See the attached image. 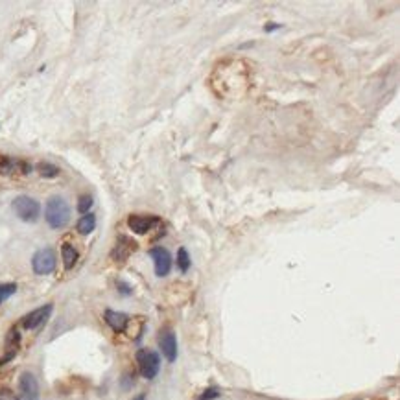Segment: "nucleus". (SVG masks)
<instances>
[{"label":"nucleus","mask_w":400,"mask_h":400,"mask_svg":"<svg viewBox=\"0 0 400 400\" xmlns=\"http://www.w3.org/2000/svg\"><path fill=\"white\" fill-rule=\"evenodd\" d=\"M45 220L52 229H63L70 222V205L63 197L52 195L50 199L46 201Z\"/></svg>","instance_id":"1"},{"label":"nucleus","mask_w":400,"mask_h":400,"mask_svg":"<svg viewBox=\"0 0 400 400\" xmlns=\"http://www.w3.org/2000/svg\"><path fill=\"white\" fill-rule=\"evenodd\" d=\"M13 211L19 216V220H23L26 223H34L39 220L41 216V205L39 201L30 197V195H17L13 199Z\"/></svg>","instance_id":"2"},{"label":"nucleus","mask_w":400,"mask_h":400,"mask_svg":"<svg viewBox=\"0 0 400 400\" xmlns=\"http://www.w3.org/2000/svg\"><path fill=\"white\" fill-rule=\"evenodd\" d=\"M137 363L138 371L146 380H153L160 371V358L155 350L149 349H140L137 352Z\"/></svg>","instance_id":"3"},{"label":"nucleus","mask_w":400,"mask_h":400,"mask_svg":"<svg viewBox=\"0 0 400 400\" xmlns=\"http://www.w3.org/2000/svg\"><path fill=\"white\" fill-rule=\"evenodd\" d=\"M57 258L54 249L50 247H45V249H39L35 253L34 258H32V268H34L35 275H48L56 269Z\"/></svg>","instance_id":"4"},{"label":"nucleus","mask_w":400,"mask_h":400,"mask_svg":"<svg viewBox=\"0 0 400 400\" xmlns=\"http://www.w3.org/2000/svg\"><path fill=\"white\" fill-rule=\"evenodd\" d=\"M159 223L160 218L153 216V214H131L127 218V227L137 235H146L149 231H153Z\"/></svg>","instance_id":"5"},{"label":"nucleus","mask_w":400,"mask_h":400,"mask_svg":"<svg viewBox=\"0 0 400 400\" xmlns=\"http://www.w3.org/2000/svg\"><path fill=\"white\" fill-rule=\"evenodd\" d=\"M159 347H160V350H162V356H164L170 363H173V361L177 360V337H175V334H173L171 328L160 330Z\"/></svg>","instance_id":"6"},{"label":"nucleus","mask_w":400,"mask_h":400,"mask_svg":"<svg viewBox=\"0 0 400 400\" xmlns=\"http://www.w3.org/2000/svg\"><path fill=\"white\" fill-rule=\"evenodd\" d=\"M149 257L153 260L155 266V275L157 277H166L171 269V255L164 247H153L149 251Z\"/></svg>","instance_id":"7"},{"label":"nucleus","mask_w":400,"mask_h":400,"mask_svg":"<svg viewBox=\"0 0 400 400\" xmlns=\"http://www.w3.org/2000/svg\"><path fill=\"white\" fill-rule=\"evenodd\" d=\"M137 251V242L129 236H118V240L114 244V249L111 251V258L114 262H126L131 257V253Z\"/></svg>","instance_id":"8"},{"label":"nucleus","mask_w":400,"mask_h":400,"mask_svg":"<svg viewBox=\"0 0 400 400\" xmlns=\"http://www.w3.org/2000/svg\"><path fill=\"white\" fill-rule=\"evenodd\" d=\"M52 310H54L52 304H45V306H41V308H35L34 312H30L28 315H24L23 317V326L24 328H28V330L39 328L41 325H45L46 321H48Z\"/></svg>","instance_id":"9"},{"label":"nucleus","mask_w":400,"mask_h":400,"mask_svg":"<svg viewBox=\"0 0 400 400\" xmlns=\"http://www.w3.org/2000/svg\"><path fill=\"white\" fill-rule=\"evenodd\" d=\"M19 389L24 400H37L39 398V382L32 372H23L19 378Z\"/></svg>","instance_id":"10"},{"label":"nucleus","mask_w":400,"mask_h":400,"mask_svg":"<svg viewBox=\"0 0 400 400\" xmlns=\"http://www.w3.org/2000/svg\"><path fill=\"white\" fill-rule=\"evenodd\" d=\"M105 323H107L114 332L126 330L129 325V317L124 312H114V310H105Z\"/></svg>","instance_id":"11"},{"label":"nucleus","mask_w":400,"mask_h":400,"mask_svg":"<svg viewBox=\"0 0 400 400\" xmlns=\"http://www.w3.org/2000/svg\"><path fill=\"white\" fill-rule=\"evenodd\" d=\"M76 227L80 231V235H91L92 231L96 229V216L91 214V212H89V214H83Z\"/></svg>","instance_id":"12"},{"label":"nucleus","mask_w":400,"mask_h":400,"mask_svg":"<svg viewBox=\"0 0 400 400\" xmlns=\"http://www.w3.org/2000/svg\"><path fill=\"white\" fill-rule=\"evenodd\" d=\"M61 257H63V264L67 269H72L74 268L76 260H78V251L74 249V246H70V244H65L61 247Z\"/></svg>","instance_id":"13"},{"label":"nucleus","mask_w":400,"mask_h":400,"mask_svg":"<svg viewBox=\"0 0 400 400\" xmlns=\"http://www.w3.org/2000/svg\"><path fill=\"white\" fill-rule=\"evenodd\" d=\"M37 171L46 179H54L59 175V168L50 164V162H39V164H37Z\"/></svg>","instance_id":"14"},{"label":"nucleus","mask_w":400,"mask_h":400,"mask_svg":"<svg viewBox=\"0 0 400 400\" xmlns=\"http://www.w3.org/2000/svg\"><path fill=\"white\" fill-rule=\"evenodd\" d=\"M190 264H192V260H190V255L188 251L184 249V247H181L177 251V268L183 271V273H186L190 269Z\"/></svg>","instance_id":"15"},{"label":"nucleus","mask_w":400,"mask_h":400,"mask_svg":"<svg viewBox=\"0 0 400 400\" xmlns=\"http://www.w3.org/2000/svg\"><path fill=\"white\" fill-rule=\"evenodd\" d=\"M15 292H17V284H13V282L0 284V304L4 303V301H8Z\"/></svg>","instance_id":"16"},{"label":"nucleus","mask_w":400,"mask_h":400,"mask_svg":"<svg viewBox=\"0 0 400 400\" xmlns=\"http://www.w3.org/2000/svg\"><path fill=\"white\" fill-rule=\"evenodd\" d=\"M91 207H92V197H91V195H81L80 201H78V211H80L81 214H89Z\"/></svg>","instance_id":"17"},{"label":"nucleus","mask_w":400,"mask_h":400,"mask_svg":"<svg viewBox=\"0 0 400 400\" xmlns=\"http://www.w3.org/2000/svg\"><path fill=\"white\" fill-rule=\"evenodd\" d=\"M218 396H220V389L211 387V389H207L205 393L201 394L199 400H212V398H218Z\"/></svg>","instance_id":"18"},{"label":"nucleus","mask_w":400,"mask_h":400,"mask_svg":"<svg viewBox=\"0 0 400 400\" xmlns=\"http://www.w3.org/2000/svg\"><path fill=\"white\" fill-rule=\"evenodd\" d=\"M116 286L120 288V292L124 293V295H129V293H131V288H129V286H127L126 282H122V280H118V282H116Z\"/></svg>","instance_id":"19"},{"label":"nucleus","mask_w":400,"mask_h":400,"mask_svg":"<svg viewBox=\"0 0 400 400\" xmlns=\"http://www.w3.org/2000/svg\"><path fill=\"white\" fill-rule=\"evenodd\" d=\"M0 400H19V398L12 393V391H2V393H0Z\"/></svg>","instance_id":"20"},{"label":"nucleus","mask_w":400,"mask_h":400,"mask_svg":"<svg viewBox=\"0 0 400 400\" xmlns=\"http://www.w3.org/2000/svg\"><path fill=\"white\" fill-rule=\"evenodd\" d=\"M275 30H280V24L277 23H269L264 26V32H268V34H271V32H275Z\"/></svg>","instance_id":"21"},{"label":"nucleus","mask_w":400,"mask_h":400,"mask_svg":"<svg viewBox=\"0 0 400 400\" xmlns=\"http://www.w3.org/2000/svg\"><path fill=\"white\" fill-rule=\"evenodd\" d=\"M133 400H146V394H138V396H135Z\"/></svg>","instance_id":"22"}]
</instances>
